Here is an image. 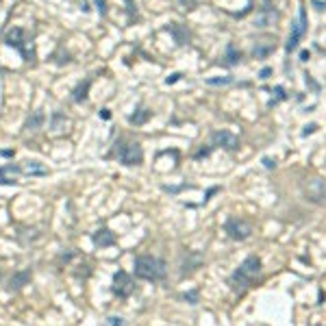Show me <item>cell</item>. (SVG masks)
Segmentation results:
<instances>
[{
	"label": "cell",
	"instance_id": "obj_11",
	"mask_svg": "<svg viewBox=\"0 0 326 326\" xmlns=\"http://www.w3.org/2000/svg\"><path fill=\"white\" fill-rule=\"evenodd\" d=\"M211 139H213V146H220L224 150H237L239 148V139L235 137L233 133H228V130H215Z\"/></svg>",
	"mask_w": 326,
	"mask_h": 326
},
{
	"label": "cell",
	"instance_id": "obj_2",
	"mask_svg": "<svg viewBox=\"0 0 326 326\" xmlns=\"http://www.w3.org/2000/svg\"><path fill=\"white\" fill-rule=\"evenodd\" d=\"M168 274V265L163 259L150 257V254H142L135 259V276L144 280H163Z\"/></svg>",
	"mask_w": 326,
	"mask_h": 326
},
{
	"label": "cell",
	"instance_id": "obj_32",
	"mask_svg": "<svg viewBox=\"0 0 326 326\" xmlns=\"http://www.w3.org/2000/svg\"><path fill=\"white\" fill-rule=\"evenodd\" d=\"M315 128H318V126H315V124H311V126H307V128H304V135H309V133H313V130Z\"/></svg>",
	"mask_w": 326,
	"mask_h": 326
},
{
	"label": "cell",
	"instance_id": "obj_30",
	"mask_svg": "<svg viewBox=\"0 0 326 326\" xmlns=\"http://www.w3.org/2000/svg\"><path fill=\"white\" fill-rule=\"evenodd\" d=\"M263 163H265V168H268V170H272L274 165H276V163H272V159H263Z\"/></svg>",
	"mask_w": 326,
	"mask_h": 326
},
{
	"label": "cell",
	"instance_id": "obj_18",
	"mask_svg": "<svg viewBox=\"0 0 326 326\" xmlns=\"http://www.w3.org/2000/svg\"><path fill=\"white\" fill-rule=\"evenodd\" d=\"M28 280H31V272H28V270H24V272H18L16 276L11 278L9 287H11V289H22L24 285H28Z\"/></svg>",
	"mask_w": 326,
	"mask_h": 326
},
{
	"label": "cell",
	"instance_id": "obj_16",
	"mask_svg": "<svg viewBox=\"0 0 326 326\" xmlns=\"http://www.w3.org/2000/svg\"><path fill=\"white\" fill-rule=\"evenodd\" d=\"M150 118H152V111H150V109H146V107H137V109H135V113H130V115H128V122H130V124H135V126H142V124H146Z\"/></svg>",
	"mask_w": 326,
	"mask_h": 326
},
{
	"label": "cell",
	"instance_id": "obj_15",
	"mask_svg": "<svg viewBox=\"0 0 326 326\" xmlns=\"http://www.w3.org/2000/svg\"><path fill=\"white\" fill-rule=\"evenodd\" d=\"M274 50V42L272 39H259L257 44H254V48H252V57L254 59H265L270 52Z\"/></svg>",
	"mask_w": 326,
	"mask_h": 326
},
{
	"label": "cell",
	"instance_id": "obj_7",
	"mask_svg": "<svg viewBox=\"0 0 326 326\" xmlns=\"http://www.w3.org/2000/svg\"><path fill=\"white\" fill-rule=\"evenodd\" d=\"M111 292L118 296V298H128V296L135 292L133 278H130L128 274L124 272V270H118V272L113 274V287H111Z\"/></svg>",
	"mask_w": 326,
	"mask_h": 326
},
{
	"label": "cell",
	"instance_id": "obj_23",
	"mask_svg": "<svg viewBox=\"0 0 326 326\" xmlns=\"http://www.w3.org/2000/svg\"><path fill=\"white\" fill-rule=\"evenodd\" d=\"M198 2H200V0H178L180 9H185V11H192V9H196V7H198Z\"/></svg>",
	"mask_w": 326,
	"mask_h": 326
},
{
	"label": "cell",
	"instance_id": "obj_27",
	"mask_svg": "<svg viewBox=\"0 0 326 326\" xmlns=\"http://www.w3.org/2000/svg\"><path fill=\"white\" fill-rule=\"evenodd\" d=\"M285 98V94H283V87H276V98H272L270 100V104H276L278 100H283Z\"/></svg>",
	"mask_w": 326,
	"mask_h": 326
},
{
	"label": "cell",
	"instance_id": "obj_12",
	"mask_svg": "<svg viewBox=\"0 0 326 326\" xmlns=\"http://www.w3.org/2000/svg\"><path fill=\"white\" fill-rule=\"evenodd\" d=\"M22 172V168H18V165H2L0 168V183L2 185H16L18 183V178H16V174Z\"/></svg>",
	"mask_w": 326,
	"mask_h": 326
},
{
	"label": "cell",
	"instance_id": "obj_13",
	"mask_svg": "<svg viewBox=\"0 0 326 326\" xmlns=\"http://www.w3.org/2000/svg\"><path fill=\"white\" fill-rule=\"evenodd\" d=\"M94 244L98 246V248H107V246H113L115 244V235L111 233L109 228H100L94 233Z\"/></svg>",
	"mask_w": 326,
	"mask_h": 326
},
{
	"label": "cell",
	"instance_id": "obj_5",
	"mask_svg": "<svg viewBox=\"0 0 326 326\" xmlns=\"http://www.w3.org/2000/svg\"><path fill=\"white\" fill-rule=\"evenodd\" d=\"M304 33H307V11H304V7H300L298 20L292 24V33H289V39H287V46H285V50H287V52H294V50L300 46V42H302Z\"/></svg>",
	"mask_w": 326,
	"mask_h": 326
},
{
	"label": "cell",
	"instance_id": "obj_24",
	"mask_svg": "<svg viewBox=\"0 0 326 326\" xmlns=\"http://www.w3.org/2000/svg\"><path fill=\"white\" fill-rule=\"evenodd\" d=\"M233 78L230 76H222V78H207V83L209 85H228Z\"/></svg>",
	"mask_w": 326,
	"mask_h": 326
},
{
	"label": "cell",
	"instance_id": "obj_19",
	"mask_svg": "<svg viewBox=\"0 0 326 326\" xmlns=\"http://www.w3.org/2000/svg\"><path fill=\"white\" fill-rule=\"evenodd\" d=\"M224 59H226L228 65L239 63V61H242V50L235 48V44H228V46H226V57H224Z\"/></svg>",
	"mask_w": 326,
	"mask_h": 326
},
{
	"label": "cell",
	"instance_id": "obj_1",
	"mask_svg": "<svg viewBox=\"0 0 326 326\" xmlns=\"http://www.w3.org/2000/svg\"><path fill=\"white\" fill-rule=\"evenodd\" d=\"M259 274H261V259L257 257V254H250V257H246L244 263L230 274L228 285H230L233 292L244 294L246 289H250L254 283H257Z\"/></svg>",
	"mask_w": 326,
	"mask_h": 326
},
{
	"label": "cell",
	"instance_id": "obj_14",
	"mask_svg": "<svg viewBox=\"0 0 326 326\" xmlns=\"http://www.w3.org/2000/svg\"><path fill=\"white\" fill-rule=\"evenodd\" d=\"M170 35L174 37V42L178 44V46H185V44H189V31L187 26H183V24H170Z\"/></svg>",
	"mask_w": 326,
	"mask_h": 326
},
{
	"label": "cell",
	"instance_id": "obj_28",
	"mask_svg": "<svg viewBox=\"0 0 326 326\" xmlns=\"http://www.w3.org/2000/svg\"><path fill=\"white\" fill-rule=\"evenodd\" d=\"M209 152H211V148H202V150H198L194 157H196V159H202V157H209Z\"/></svg>",
	"mask_w": 326,
	"mask_h": 326
},
{
	"label": "cell",
	"instance_id": "obj_10",
	"mask_svg": "<svg viewBox=\"0 0 326 326\" xmlns=\"http://www.w3.org/2000/svg\"><path fill=\"white\" fill-rule=\"evenodd\" d=\"M200 263H202V254L196 252V250H187L183 254V259H180V276L192 274L196 268H200Z\"/></svg>",
	"mask_w": 326,
	"mask_h": 326
},
{
	"label": "cell",
	"instance_id": "obj_6",
	"mask_svg": "<svg viewBox=\"0 0 326 326\" xmlns=\"http://www.w3.org/2000/svg\"><path fill=\"white\" fill-rule=\"evenodd\" d=\"M224 230H226V235L230 239L244 242V239H248L250 235H252V224L246 222L242 218H228L226 224H224Z\"/></svg>",
	"mask_w": 326,
	"mask_h": 326
},
{
	"label": "cell",
	"instance_id": "obj_20",
	"mask_svg": "<svg viewBox=\"0 0 326 326\" xmlns=\"http://www.w3.org/2000/svg\"><path fill=\"white\" fill-rule=\"evenodd\" d=\"M44 120H46V115H44V111H35L31 118L26 120V128L28 130H35V128H39L44 124Z\"/></svg>",
	"mask_w": 326,
	"mask_h": 326
},
{
	"label": "cell",
	"instance_id": "obj_4",
	"mask_svg": "<svg viewBox=\"0 0 326 326\" xmlns=\"http://www.w3.org/2000/svg\"><path fill=\"white\" fill-rule=\"evenodd\" d=\"M115 157L124 165H139L144 161V150L137 142H120L115 146Z\"/></svg>",
	"mask_w": 326,
	"mask_h": 326
},
{
	"label": "cell",
	"instance_id": "obj_22",
	"mask_svg": "<svg viewBox=\"0 0 326 326\" xmlns=\"http://www.w3.org/2000/svg\"><path fill=\"white\" fill-rule=\"evenodd\" d=\"M198 298H200V292H198V289H192V292L183 294V300H187L189 304H198Z\"/></svg>",
	"mask_w": 326,
	"mask_h": 326
},
{
	"label": "cell",
	"instance_id": "obj_3",
	"mask_svg": "<svg viewBox=\"0 0 326 326\" xmlns=\"http://www.w3.org/2000/svg\"><path fill=\"white\" fill-rule=\"evenodd\" d=\"M4 44L11 48H16L20 54L24 57V61H33L35 59V48H33V37L28 35L24 28H9L7 35H4Z\"/></svg>",
	"mask_w": 326,
	"mask_h": 326
},
{
	"label": "cell",
	"instance_id": "obj_9",
	"mask_svg": "<svg viewBox=\"0 0 326 326\" xmlns=\"http://www.w3.org/2000/svg\"><path fill=\"white\" fill-rule=\"evenodd\" d=\"M302 189L307 200H311V202H324L326 200V183L322 178H307Z\"/></svg>",
	"mask_w": 326,
	"mask_h": 326
},
{
	"label": "cell",
	"instance_id": "obj_33",
	"mask_svg": "<svg viewBox=\"0 0 326 326\" xmlns=\"http://www.w3.org/2000/svg\"><path fill=\"white\" fill-rule=\"evenodd\" d=\"M100 115H102L104 120H109V115H111V113H109V109H102V113H100Z\"/></svg>",
	"mask_w": 326,
	"mask_h": 326
},
{
	"label": "cell",
	"instance_id": "obj_17",
	"mask_svg": "<svg viewBox=\"0 0 326 326\" xmlns=\"http://www.w3.org/2000/svg\"><path fill=\"white\" fill-rule=\"evenodd\" d=\"M22 172L24 174H31V176H46L48 170L44 168L39 161H26V165L22 168Z\"/></svg>",
	"mask_w": 326,
	"mask_h": 326
},
{
	"label": "cell",
	"instance_id": "obj_31",
	"mask_svg": "<svg viewBox=\"0 0 326 326\" xmlns=\"http://www.w3.org/2000/svg\"><path fill=\"white\" fill-rule=\"evenodd\" d=\"M178 78H180V74H172V76H170V78H168V85H170V83H176V81H178Z\"/></svg>",
	"mask_w": 326,
	"mask_h": 326
},
{
	"label": "cell",
	"instance_id": "obj_8",
	"mask_svg": "<svg viewBox=\"0 0 326 326\" xmlns=\"http://www.w3.org/2000/svg\"><path fill=\"white\" fill-rule=\"evenodd\" d=\"M278 22V11L276 7L272 4V0H265L263 7L257 11V18H254V26L259 28H268V26H274Z\"/></svg>",
	"mask_w": 326,
	"mask_h": 326
},
{
	"label": "cell",
	"instance_id": "obj_29",
	"mask_svg": "<svg viewBox=\"0 0 326 326\" xmlns=\"http://www.w3.org/2000/svg\"><path fill=\"white\" fill-rule=\"evenodd\" d=\"M270 74H272V70H270V68H265V70H261L259 78H263V81H265V78H270Z\"/></svg>",
	"mask_w": 326,
	"mask_h": 326
},
{
	"label": "cell",
	"instance_id": "obj_25",
	"mask_svg": "<svg viewBox=\"0 0 326 326\" xmlns=\"http://www.w3.org/2000/svg\"><path fill=\"white\" fill-rule=\"evenodd\" d=\"M104 326H124V320H122V318H115V315H111V318H107Z\"/></svg>",
	"mask_w": 326,
	"mask_h": 326
},
{
	"label": "cell",
	"instance_id": "obj_21",
	"mask_svg": "<svg viewBox=\"0 0 326 326\" xmlns=\"http://www.w3.org/2000/svg\"><path fill=\"white\" fill-rule=\"evenodd\" d=\"M89 85H92V81H85V83H81L76 89H74V102H83L85 98H87V89H89Z\"/></svg>",
	"mask_w": 326,
	"mask_h": 326
},
{
	"label": "cell",
	"instance_id": "obj_26",
	"mask_svg": "<svg viewBox=\"0 0 326 326\" xmlns=\"http://www.w3.org/2000/svg\"><path fill=\"white\" fill-rule=\"evenodd\" d=\"M96 7L100 11V16H104V13H107V0H96Z\"/></svg>",
	"mask_w": 326,
	"mask_h": 326
}]
</instances>
